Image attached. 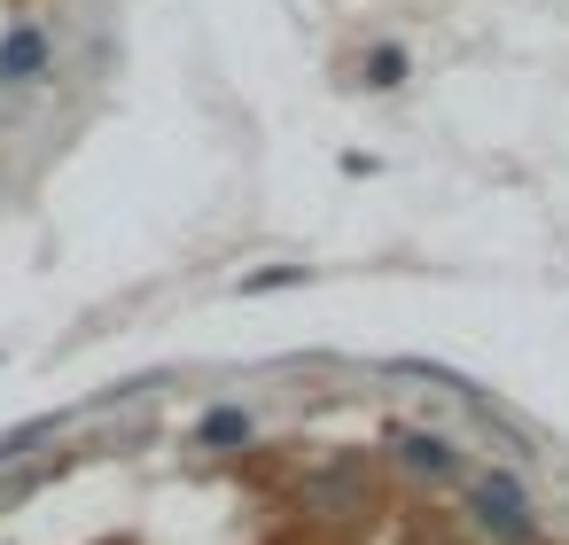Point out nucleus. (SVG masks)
<instances>
[{"label": "nucleus", "instance_id": "nucleus-2", "mask_svg": "<svg viewBox=\"0 0 569 545\" xmlns=\"http://www.w3.org/2000/svg\"><path fill=\"white\" fill-rule=\"evenodd\" d=\"M390 452H398V467H413L429 483H452L460 475V452L445 436H429V428H390Z\"/></svg>", "mask_w": 569, "mask_h": 545}, {"label": "nucleus", "instance_id": "nucleus-4", "mask_svg": "<svg viewBox=\"0 0 569 545\" xmlns=\"http://www.w3.org/2000/svg\"><path fill=\"white\" fill-rule=\"evenodd\" d=\"M242 436H250V413H234V405L203 413V444H242Z\"/></svg>", "mask_w": 569, "mask_h": 545}, {"label": "nucleus", "instance_id": "nucleus-5", "mask_svg": "<svg viewBox=\"0 0 569 545\" xmlns=\"http://www.w3.org/2000/svg\"><path fill=\"white\" fill-rule=\"evenodd\" d=\"M398 79H406V55L398 48H375L367 55V87H398Z\"/></svg>", "mask_w": 569, "mask_h": 545}, {"label": "nucleus", "instance_id": "nucleus-1", "mask_svg": "<svg viewBox=\"0 0 569 545\" xmlns=\"http://www.w3.org/2000/svg\"><path fill=\"white\" fill-rule=\"evenodd\" d=\"M468 506H476V522L499 537V545H530V491L515 483V475H476L468 483Z\"/></svg>", "mask_w": 569, "mask_h": 545}, {"label": "nucleus", "instance_id": "nucleus-3", "mask_svg": "<svg viewBox=\"0 0 569 545\" xmlns=\"http://www.w3.org/2000/svg\"><path fill=\"white\" fill-rule=\"evenodd\" d=\"M40 71H48V40H40L32 24L0 40V87H32Z\"/></svg>", "mask_w": 569, "mask_h": 545}]
</instances>
